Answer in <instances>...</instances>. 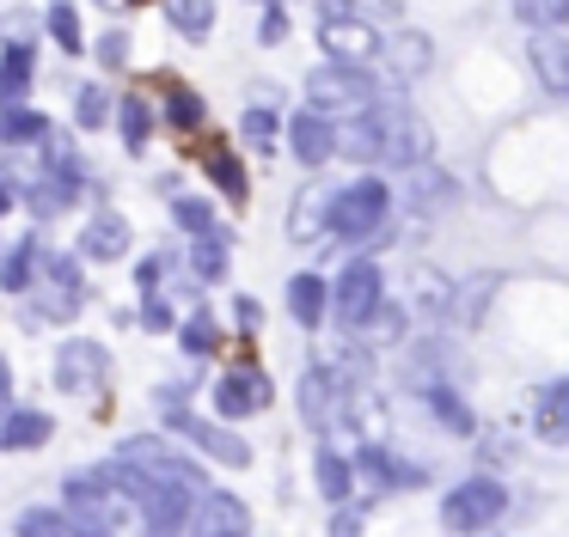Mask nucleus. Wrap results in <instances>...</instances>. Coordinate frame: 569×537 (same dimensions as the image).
<instances>
[{"mask_svg": "<svg viewBox=\"0 0 569 537\" xmlns=\"http://www.w3.org/2000/svg\"><path fill=\"white\" fill-rule=\"evenodd\" d=\"M349 159H386V165H422L429 159V129H422L417 110L405 104H368L356 122H349L343 141Z\"/></svg>", "mask_w": 569, "mask_h": 537, "instance_id": "obj_1", "label": "nucleus"}, {"mask_svg": "<svg viewBox=\"0 0 569 537\" xmlns=\"http://www.w3.org/2000/svg\"><path fill=\"white\" fill-rule=\"evenodd\" d=\"M117 483H123V495L148 513V531L153 537H172L178 525H184V513H190V488L184 483H172V476H148V470H129L123 458H117Z\"/></svg>", "mask_w": 569, "mask_h": 537, "instance_id": "obj_2", "label": "nucleus"}, {"mask_svg": "<svg viewBox=\"0 0 569 537\" xmlns=\"http://www.w3.org/2000/svg\"><path fill=\"white\" fill-rule=\"evenodd\" d=\"M386 207H392L386 183L361 178V183H349V190H331V214H325V226H331L337 239H368V232L386 220Z\"/></svg>", "mask_w": 569, "mask_h": 537, "instance_id": "obj_3", "label": "nucleus"}, {"mask_svg": "<svg viewBox=\"0 0 569 537\" xmlns=\"http://www.w3.org/2000/svg\"><path fill=\"white\" fill-rule=\"evenodd\" d=\"M502 507H508L502 483H490V476H471V483H459L453 495L441 500V519H447V531L471 537V531H483V525L502 519Z\"/></svg>", "mask_w": 569, "mask_h": 537, "instance_id": "obj_4", "label": "nucleus"}, {"mask_svg": "<svg viewBox=\"0 0 569 537\" xmlns=\"http://www.w3.org/2000/svg\"><path fill=\"white\" fill-rule=\"evenodd\" d=\"M307 98H312V110H368L373 98V80H368V68H349V61H337V68H319V73H307Z\"/></svg>", "mask_w": 569, "mask_h": 537, "instance_id": "obj_5", "label": "nucleus"}, {"mask_svg": "<svg viewBox=\"0 0 569 537\" xmlns=\"http://www.w3.org/2000/svg\"><path fill=\"white\" fill-rule=\"evenodd\" d=\"M331 300H337V324L356 336V330L373 317V305H380V268H373L368 256H361V263H349L343 275H337V293H331Z\"/></svg>", "mask_w": 569, "mask_h": 537, "instance_id": "obj_6", "label": "nucleus"}, {"mask_svg": "<svg viewBox=\"0 0 569 537\" xmlns=\"http://www.w3.org/2000/svg\"><path fill=\"white\" fill-rule=\"evenodd\" d=\"M111 373V354L99 342H62V361H56V385L62 391H92Z\"/></svg>", "mask_w": 569, "mask_h": 537, "instance_id": "obj_7", "label": "nucleus"}, {"mask_svg": "<svg viewBox=\"0 0 569 537\" xmlns=\"http://www.w3.org/2000/svg\"><path fill=\"white\" fill-rule=\"evenodd\" d=\"M197 537H251V513L239 495L209 488V500L197 507Z\"/></svg>", "mask_w": 569, "mask_h": 537, "instance_id": "obj_8", "label": "nucleus"}, {"mask_svg": "<svg viewBox=\"0 0 569 537\" xmlns=\"http://www.w3.org/2000/svg\"><path fill=\"white\" fill-rule=\"evenodd\" d=\"M270 403V378L251 373V366H239V373H227L221 385H214V409L221 415H251Z\"/></svg>", "mask_w": 569, "mask_h": 537, "instance_id": "obj_9", "label": "nucleus"}, {"mask_svg": "<svg viewBox=\"0 0 569 537\" xmlns=\"http://www.w3.org/2000/svg\"><path fill=\"white\" fill-rule=\"evenodd\" d=\"M172 427H184L190 446H197V452H214V458L233 464V470H246V464H251V446H246L239 434H227V427H209V422H197V415H172Z\"/></svg>", "mask_w": 569, "mask_h": 537, "instance_id": "obj_10", "label": "nucleus"}, {"mask_svg": "<svg viewBox=\"0 0 569 537\" xmlns=\"http://www.w3.org/2000/svg\"><path fill=\"white\" fill-rule=\"evenodd\" d=\"M319 43L331 49L337 61H349V68H361V61H368L373 49H380V37H373V24H361V19H325Z\"/></svg>", "mask_w": 569, "mask_h": 537, "instance_id": "obj_11", "label": "nucleus"}, {"mask_svg": "<svg viewBox=\"0 0 569 537\" xmlns=\"http://www.w3.org/2000/svg\"><path fill=\"white\" fill-rule=\"evenodd\" d=\"M343 397H349V391H337V378L325 373V366H312V373L300 378V415H307L319 434H325V427H337V403H343Z\"/></svg>", "mask_w": 569, "mask_h": 537, "instance_id": "obj_12", "label": "nucleus"}, {"mask_svg": "<svg viewBox=\"0 0 569 537\" xmlns=\"http://www.w3.org/2000/svg\"><path fill=\"white\" fill-rule=\"evenodd\" d=\"M288 141H295V159H300V165H325V159L337 153V134H331V122H325L319 110H307V116L288 122Z\"/></svg>", "mask_w": 569, "mask_h": 537, "instance_id": "obj_13", "label": "nucleus"}, {"mask_svg": "<svg viewBox=\"0 0 569 537\" xmlns=\"http://www.w3.org/2000/svg\"><path fill=\"white\" fill-rule=\"evenodd\" d=\"M532 73L551 85L557 98H569V43L557 31H539L532 37Z\"/></svg>", "mask_w": 569, "mask_h": 537, "instance_id": "obj_14", "label": "nucleus"}, {"mask_svg": "<svg viewBox=\"0 0 569 537\" xmlns=\"http://www.w3.org/2000/svg\"><path fill=\"white\" fill-rule=\"evenodd\" d=\"M532 427H539L551 446H569V378H563V385H551L539 403H532Z\"/></svg>", "mask_w": 569, "mask_h": 537, "instance_id": "obj_15", "label": "nucleus"}, {"mask_svg": "<svg viewBox=\"0 0 569 537\" xmlns=\"http://www.w3.org/2000/svg\"><path fill=\"white\" fill-rule=\"evenodd\" d=\"M80 251H87L92 263H111V256L129 251V226H123L117 214H99V220L87 226V239H80Z\"/></svg>", "mask_w": 569, "mask_h": 537, "instance_id": "obj_16", "label": "nucleus"}, {"mask_svg": "<svg viewBox=\"0 0 569 537\" xmlns=\"http://www.w3.org/2000/svg\"><path fill=\"white\" fill-rule=\"evenodd\" d=\"M202 165H209V178L221 183L227 202H246V165H239L221 141H202Z\"/></svg>", "mask_w": 569, "mask_h": 537, "instance_id": "obj_17", "label": "nucleus"}, {"mask_svg": "<svg viewBox=\"0 0 569 537\" xmlns=\"http://www.w3.org/2000/svg\"><path fill=\"white\" fill-rule=\"evenodd\" d=\"M56 427H50V415L43 409H13L7 415V427H0V446H19V452H31V446H43Z\"/></svg>", "mask_w": 569, "mask_h": 537, "instance_id": "obj_18", "label": "nucleus"}, {"mask_svg": "<svg viewBox=\"0 0 569 537\" xmlns=\"http://www.w3.org/2000/svg\"><path fill=\"white\" fill-rule=\"evenodd\" d=\"M453 195H459V183L447 178V171H417V178H410V207H422V214L447 207Z\"/></svg>", "mask_w": 569, "mask_h": 537, "instance_id": "obj_19", "label": "nucleus"}, {"mask_svg": "<svg viewBox=\"0 0 569 537\" xmlns=\"http://www.w3.org/2000/svg\"><path fill=\"white\" fill-rule=\"evenodd\" d=\"M288 312H295V324H319L325 317V281H312V275H295L288 281Z\"/></svg>", "mask_w": 569, "mask_h": 537, "instance_id": "obj_20", "label": "nucleus"}, {"mask_svg": "<svg viewBox=\"0 0 569 537\" xmlns=\"http://www.w3.org/2000/svg\"><path fill=\"white\" fill-rule=\"evenodd\" d=\"M325 214H331V190L300 195V202H295V214H288V232H295V239H312V232L325 226Z\"/></svg>", "mask_w": 569, "mask_h": 537, "instance_id": "obj_21", "label": "nucleus"}, {"mask_svg": "<svg viewBox=\"0 0 569 537\" xmlns=\"http://www.w3.org/2000/svg\"><path fill=\"white\" fill-rule=\"evenodd\" d=\"M166 12H172V24L184 37H209L214 31V0H166Z\"/></svg>", "mask_w": 569, "mask_h": 537, "instance_id": "obj_22", "label": "nucleus"}, {"mask_svg": "<svg viewBox=\"0 0 569 537\" xmlns=\"http://www.w3.org/2000/svg\"><path fill=\"white\" fill-rule=\"evenodd\" d=\"M392 68H398V80H417L422 68H429V37L422 31H405L392 43Z\"/></svg>", "mask_w": 569, "mask_h": 537, "instance_id": "obj_23", "label": "nucleus"}, {"mask_svg": "<svg viewBox=\"0 0 569 537\" xmlns=\"http://www.w3.org/2000/svg\"><path fill=\"white\" fill-rule=\"evenodd\" d=\"M166 116H172V129H197V122H202V98L190 92V85L166 80Z\"/></svg>", "mask_w": 569, "mask_h": 537, "instance_id": "obj_24", "label": "nucleus"}, {"mask_svg": "<svg viewBox=\"0 0 569 537\" xmlns=\"http://www.w3.org/2000/svg\"><path fill=\"white\" fill-rule=\"evenodd\" d=\"M515 19H527L532 31H557L569 24V0H515Z\"/></svg>", "mask_w": 569, "mask_h": 537, "instance_id": "obj_25", "label": "nucleus"}, {"mask_svg": "<svg viewBox=\"0 0 569 537\" xmlns=\"http://www.w3.org/2000/svg\"><path fill=\"white\" fill-rule=\"evenodd\" d=\"M19 537H74V525H68V513L31 507V513H19Z\"/></svg>", "mask_w": 569, "mask_h": 537, "instance_id": "obj_26", "label": "nucleus"}, {"mask_svg": "<svg viewBox=\"0 0 569 537\" xmlns=\"http://www.w3.org/2000/svg\"><path fill=\"white\" fill-rule=\"evenodd\" d=\"M117 116H123V141L129 146H148V129H153L148 98H123V104H117Z\"/></svg>", "mask_w": 569, "mask_h": 537, "instance_id": "obj_27", "label": "nucleus"}, {"mask_svg": "<svg viewBox=\"0 0 569 537\" xmlns=\"http://www.w3.org/2000/svg\"><path fill=\"white\" fill-rule=\"evenodd\" d=\"M197 275H209V281H221L227 275V251H221V232H197Z\"/></svg>", "mask_w": 569, "mask_h": 537, "instance_id": "obj_28", "label": "nucleus"}, {"mask_svg": "<svg viewBox=\"0 0 569 537\" xmlns=\"http://www.w3.org/2000/svg\"><path fill=\"white\" fill-rule=\"evenodd\" d=\"M31 263H38V244H19V251L0 263V281H7V293H26V287H31Z\"/></svg>", "mask_w": 569, "mask_h": 537, "instance_id": "obj_29", "label": "nucleus"}, {"mask_svg": "<svg viewBox=\"0 0 569 537\" xmlns=\"http://www.w3.org/2000/svg\"><path fill=\"white\" fill-rule=\"evenodd\" d=\"M0 134H7V141H43V134H50V122H43L38 110H7Z\"/></svg>", "mask_w": 569, "mask_h": 537, "instance_id": "obj_30", "label": "nucleus"}, {"mask_svg": "<svg viewBox=\"0 0 569 537\" xmlns=\"http://www.w3.org/2000/svg\"><path fill=\"white\" fill-rule=\"evenodd\" d=\"M349 483H356V476H349V464L337 458V452H319V488H325V495L343 500V495H349Z\"/></svg>", "mask_w": 569, "mask_h": 537, "instance_id": "obj_31", "label": "nucleus"}, {"mask_svg": "<svg viewBox=\"0 0 569 537\" xmlns=\"http://www.w3.org/2000/svg\"><path fill=\"white\" fill-rule=\"evenodd\" d=\"M50 31H56V43H62V55H74V49H80V19H74L68 0H56V7H50Z\"/></svg>", "mask_w": 569, "mask_h": 537, "instance_id": "obj_32", "label": "nucleus"}, {"mask_svg": "<svg viewBox=\"0 0 569 537\" xmlns=\"http://www.w3.org/2000/svg\"><path fill=\"white\" fill-rule=\"evenodd\" d=\"M239 129H246V141H251V146H258V153H263V146L276 141V116H270V104H251Z\"/></svg>", "mask_w": 569, "mask_h": 537, "instance_id": "obj_33", "label": "nucleus"}, {"mask_svg": "<svg viewBox=\"0 0 569 537\" xmlns=\"http://www.w3.org/2000/svg\"><path fill=\"white\" fill-rule=\"evenodd\" d=\"M184 348L190 354H214V348H221V336H214V317H190V324H184Z\"/></svg>", "mask_w": 569, "mask_h": 537, "instance_id": "obj_34", "label": "nucleus"}, {"mask_svg": "<svg viewBox=\"0 0 569 537\" xmlns=\"http://www.w3.org/2000/svg\"><path fill=\"white\" fill-rule=\"evenodd\" d=\"M80 122H87V129H104V122H111V98H104V85H87V92H80Z\"/></svg>", "mask_w": 569, "mask_h": 537, "instance_id": "obj_35", "label": "nucleus"}, {"mask_svg": "<svg viewBox=\"0 0 569 537\" xmlns=\"http://www.w3.org/2000/svg\"><path fill=\"white\" fill-rule=\"evenodd\" d=\"M172 214H178V226H190V232H214L209 207H202V202H190V195H178V202H172Z\"/></svg>", "mask_w": 569, "mask_h": 537, "instance_id": "obj_36", "label": "nucleus"}, {"mask_svg": "<svg viewBox=\"0 0 569 537\" xmlns=\"http://www.w3.org/2000/svg\"><path fill=\"white\" fill-rule=\"evenodd\" d=\"M0 80H13V85H26V80H31V49H26V43L7 49V68H0Z\"/></svg>", "mask_w": 569, "mask_h": 537, "instance_id": "obj_37", "label": "nucleus"}, {"mask_svg": "<svg viewBox=\"0 0 569 537\" xmlns=\"http://www.w3.org/2000/svg\"><path fill=\"white\" fill-rule=\"evenodd\" d=\"M99 61H104V68H123V61H129V37L123 31H104L99 37Z\"/></svg>", "mask_w": 569, "mask_h": 537, "instance_id": "obj_38", "label": "nucleus"}, {"mask_svg": "<svg viewBox=\"0 0 569 537\" xmlns=\"http://www.w3.org/2000/svg\"><path fill=\"white\" fill-rule=\"evenodd\" d=\"M50 281L74 293V287H80V263H68V256H50Z\"/></svg>", "mask_w": 569, "mask_h": 537, "instance_id": "obj_39", "label": "nucleus"}, {"mask_svg": "<svg viewBox=\"0 0 569 537\" xmlns=\"http://www.w3.org/2000/svg\"><path fill=\"white\" fill-rule=\"evenodd\" d=\"M141 324H148V330H166V324H172V305H166L160 293H153V300L141 305Z\"/></svg>", "mask_w": 569, "mask_h": 537, "instance_id": "obj_40", "label": "nucleus"}, {"mask_svg": "<svg viewBox=\"0 0 569 537\" xmlns=\"http://www.w3.org/2000/svg\"><path fill=\"white\" fill-rule=\"evenodd\" d=\"M282 31H288V19H282V12L270 7V19H263V37H270V43H276V37H282Z\"/></svg>", "mask_w": 569, "mask_h": 537, "instance_id": "obj_41", "label": "nucleus"}, {"mask_svg": "<svg viewBox=\"0 0 569 537\" xmlns=\"http://www.w3.org/2000/svg\"><path fill=\"white\" fill-rule=\"evenodd\" d=\"M7 397H13V373H7V354H0V409H7Z\"/></svg>", "mask_w": 569, "mask_h": 537, "instance_id": "obj_42", "label": "nucleus"}, {"mask_svg": "<svg viewBox=\"0 0 569 537\" xmlns=\"http://www.w3.org/2000/svg\"><path fill=\"white\" fill-rule=\"evenodd\" d=\"M319 12L325 19H343V0H319Z\"/></svg>", "mask_w": 569, "mask_h": 537, "instance_id": "obj_43", "label": "nucleus"}, {"mask_svg": "<svg viewBox=\"0 0 569 537\" xmlns=\"http://www.w3.org/2000/svg\"><path fill=\"white\" fill-rule=\"evenodd\" d=\"M7 207H13V190H7V183H0V214H7Z\"/></svg>", "mask_w": 569, "mask_h": 537, "instance_id": "obj_44", "label": "nucleus"}, {"mask_svg": "<svg viewBox=\"0 0 569 537\" xmlns=\"http://www.w3.org/2000/svg\"><path fill=\"white\" fill-rule=\"evenodd\" d=\"M129 7H148V0H129Z\"/></svg>", "mask_w": 569, "mask_h": 537, "instance_id": "obj_45", "label": "nucleus"}, {"mask_svg": "<svg viewBox=\"0 0 569 537\" xmlns=\"http://www.w3.org/2000/svg\"><path fill=\"white\" fill-rule=\"evenodd\" d=\"M258 7H276V0H258Z\"/></svg>", "mask_w": 569, "mask_h": 537, "instance_id": "obj_46", "label": "nucleus"}]
</instances>
